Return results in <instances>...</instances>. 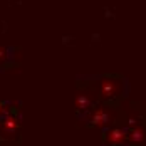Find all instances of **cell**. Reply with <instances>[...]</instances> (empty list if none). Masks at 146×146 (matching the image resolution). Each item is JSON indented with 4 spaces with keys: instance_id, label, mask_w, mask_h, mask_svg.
Segmentation results:
<instances>
[{
    "instance_id": "obj_7",
    "label": "cell",
    "mask_w": 146,
    "mask_h": 146,
    "mask_svg": "<svg viewBox=\"0 0 146 146\" xmlns=\"http://www.w3.org/2000/svg\"><path fill=\"white\" fill-rule=\"evenodd\" d=\"M5 59H7V50H5L3 47H0V64H2Z\"/></svg>"
},
{
    "instance_id": "obj_5",
    "label": "cell",
    "mask_w": 146,
    "mask_h": 146,
    "mask_svg": "<svg viewBox=\"0 0 146 146\" xmlns=\"http://www.w3.org/2000/svg\"><path fill=\"white\" fill-rule=\"evenodd\" d=\"M89 106H91V99H89L86 94H79L76 98V108L77 109H88Z\"/></svg>"
},
{
    "instance_id": "obj_8",
    "label": "cell",
    "mask_w": 146,
    "mask_h": 146,
    "mask_svg": "<svg viewBox=\"0 0 146 146\" xmlns=\"http://www.w3.org/2000/svg\"><path fill=\"white\" fill-rule=\"evenodd\" d=\"M3 114H5V104L0 101V117L3 116Z\"/></svg>"
},
{
    "instance_id": "obj_2",
    "label": "cell",
    "mask_w": 146,
    "mask_h": 146,
    "mask_svg": "<svg viewBox=\"0 0 146 146\" xmlns=\"http://www.w3.org/2000/svg\"><path fill=\"white\" fill-rule=\"evenodd\" d=\"M117 91H119V84H117L116 81H113V79H104L101 82V88H99V92H101L102 98H113V96H116Z\"/></svg>"
},
{
    "instance_id": "obj_3",
    "label": "cell",
    "mask_w": 146,
    "mask_h": 146,
    "mask_svg": "<svg viewBox=\"0 0 146 146\" xmlns=\"http://www.w3.org/2000/svg\"><path fill=\"white\" fill-rule=\"evenodd\" d=\"M91 123L92 124H96V126H104V124H108L109 123V114L104 111V109H96L94 113H92V116H91Z\"/></svg>"
},
{
    "instance_id": "obj_1",
    "label": "cell",
    "mask_w": 146,
    "mask_h": 146,
    "mask_svg": "<svg viewBox=\"0 0 146 146\" xmlns=\"http://www.w3.org/2000/svg\"><path fill=\"white\" fill-rule=\"evenodd\" d=\"M19 133V117L5 113L0 117V139H10Z\"/></svg>"
},
{
    "instance_id": "obj_6",
    "label": "cell",
    "mask_w": 146,
    "mask_h": 146,
    "mask_svg": "<svg viewBox=\"0 0 146 146\" xmlns=\"http://www.w3.org/2000/svg\"><path fill=\"white\" fill-rule=\"evenodd\" d=\"M129 139H131L133 143H141L145 139V131L141 128H134L131 131V134H129Z\"/></svg>"
},
{
    "instance_id": "obj_4",
    "label": "cell",
    "mask_w": 146,
    "mask_h": 146,
    "mask_svg": "<svg viewBox=\"0 0 146 146\" xmlns=\"http://www.w3.org/2000/svg\"><path fill=\"white\" fill-rule=\"evenodd\" d=\"M124 139H126V131H123V129H113L108 134V143H111L114 146L123 145Z\"/></svg>"
}]
</instances>
